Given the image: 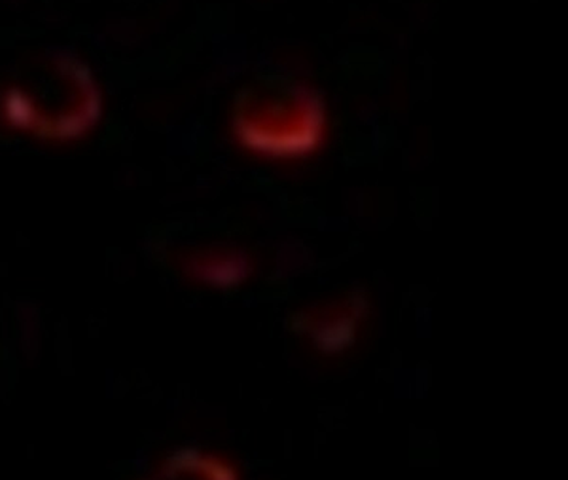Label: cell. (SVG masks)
<instances>
[{
  "instance_id": "obj_1",
  "label": "cell",
  "mask_w": 568,
  "mask_h": 480,
  "mask_svg": "<svg viewBox=\"0 0 568 480\" xmlns=\"http://www.w3.org/2000/svg\"><path fill=\"white\" fill-rule=\"evenodd\" d=\"M326 130L321 96L291 74H265L235 99L233 131L251 152L300 158L317 149Z\"/></svg>"
},
{
  "instance_id": "obj_2",
  "label": "cell",
  "mask_w": 568,
  "mask_h": 480,
  "mask_svg": "<svg viewBox=\"0 0 568 480\" xmlns=\"http://www.w3.org/2000/svg\"><path fill=\"white\" fill-rule=\"evenodd\" d=\"M372 319L368 292L356 289L334 300L305 306L292 313L291 327L305 346L321 358H342L349 353Z\"/></svg>"
},
{
  "instance_id": "obj_3",
  "label": "cell",
  "mask_w": 568,
  "mask_h": 480,
  "mask_svg": "<svg viewBox=\"0 0 568 480\" xmlns=\"http://www.w3.org/2000/svg\"><path fill=\"white\" fill-rule=\"evenodd\" d=\"M142 480H241V474L226 456L181 448L160 461Z\"/></svg>"
},
{
  "instance_id": "obj_4",
  "label": "cell",
  "mask_w": 568,
  "mask_h": 480,
  "mask_svg": "<svg viewBox=\"0 0 568 480\" xmlns=\"http://www.w3.org/2000/svg\"><path fill=\"white\" fill-rule=\"evenodd\" d=\"M184 272L200 286L211 289H233L245 283L254 273V262L237 249H207L190 254Z\"/></svg>"
}]
</instances>
